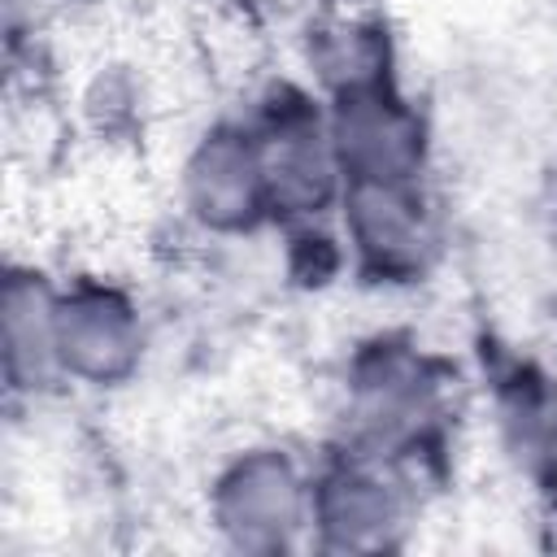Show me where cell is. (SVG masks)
Masks as SVG:
<instances>
[{"instance_id":"cell-3","label":"cell","mask_w":557,"mask_h":557,"mask_svg":"<svg viewBox=\"0 0 557 557\" xmlns=\"http://www.w3.org/2000/svg\"><path fill=\"white\" fill-rule=\"evenodd\" d=\"M326 131L344 183H422L426 126L392 78L331 91Z\"/></svg>"},{"instance_id":"cell-6","label":"cell","mask_w":557,"mask_h":557,"mask_svg":"<svg viewBox=\"0 0 557 557\" xmlns=\"http://www.w3.org/2000/svg\"><path fill=\"white\" fill-rule=\"evenodd\" d=\"M213 522L235 548L274 553L287 548L313 509V483L283 448L239 453L213 483Z\"/></svg>"},{"instance_id":"cell-8","label":"cell","mask_w":557,"mask_h":557,"mask_svg":"<svg viewBox=\"0 0 557 557\" xmlns=\"http://www.w3.org/2000/svg\"><path fill=\"white\" fill-rule=\"evenodd\" d=\"M409 492L392 474V461L357 448L313 479L309 527L331 548H387L405 531Z\"/></svg>"},{"instance_id":"cell-7","label":"cell","mask_w":557,"mask_h":557,"mask_svg":"<svg viewBox=\"0 0 557 557\" xmlns=\"http://www.w3.org/2000/svg\"><path fill=\"white\" fill-rule=\"evenodd\" d=\"M178 191L187 218L213 235H248L261 226L270 218V196L252 126H209L183 161Z\"/></svg>"},{"instance_id":"cell-5","label":"cell","mask_w":557,"mask_h":557,"mask_svg":"<svg viewBox=\"0 0 557 557\" xmlns=\"http://www.w3.org/2000/svg\"><path fill=\"white\" fill-rule=\"evenodd\" d=\"M339 218L357 270L374 283H413L440 248L422 183H344Z\"/></svg>"},{"instance_id":"cell-4","label":"cell","mask_w":557,"mask_h":557,"mask_svg":"<svg viewBox=\"0 0 557 557\" xmlns=\"http://www.w3.org/2000/svg\"><path fill=\"white\" fill-rule=\"evenodd\" d=\"M57 361L65 383L122 387L144 361V318L104 278H74L57 292Z\"/></svg>"},{"instance_id":"cell-9","label":"cell","mask_w":557,"mask_h":557,"mask_svg":"<svg viewBox=\"0 0 557 557\" xmlns=\"http://www.w3.org/2000/svg\"><path fill=\"white\" fill-rule=\"evenodd\" d=\"M57 292L44 270L9 265L0 292V344H4V383L13 396H44L61 379L57 361Z\"/></svg>"},{"instance_id":"cell-1","label":"cell","mask_w":557,"mask_h":557,"mask_svg":"<svg viewBox=\"0 0 557 557\" xmlns=\"http://www.w3.org/2000/svg\"><path fill=\"white\" fill-rule=\"evenodd\" d=\"M444 413V383L435 366L396 339H374L348 370V426L357 448L387 461L418 448Z\"/></svg>"},{"instance_id":"cell-2","label":"cell","mask_w":557,"mask_h":557,"mask_svg":"<svg viewBox=\"0 0 557 557\" xmlns=\"http://www.w3.org/2000/svg\"><path fill=\"white\" fill-rule=\"evenodd\" d=\"M270 218H283L292 226H313L326 209L344 196V174L335 161V144L326 131V113L296 91H283V100L261 109V122L252 126Z\"/></svg>"},{"instance_id":"cell-10","label":"cell","mask_w":557,"mask_h":557,"mask_svg":"<svg viewBox=\"0 0 557 557\" xmlns=\"http://www.w3.org/2000/svg\"><path fill=\"white\" fill-rule=\"evenodd\" d=\"M527 448H531L535 479H540L544 496H548V500H553V509H557V409H544L540 426L527 435Z\"/></svg>"}]
</instances>
